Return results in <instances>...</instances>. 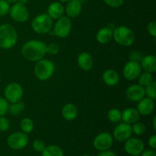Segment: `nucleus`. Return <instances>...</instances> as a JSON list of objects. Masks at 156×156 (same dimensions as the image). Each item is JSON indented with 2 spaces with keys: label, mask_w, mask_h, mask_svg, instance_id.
Returning a JSON list of instances; mask_svg holds the SVG:
<instances>
[{
  "label": "nucleus",
  "mask_w": 156,
  "mask_h": 156,
  "mask_svg": "<svg viewBox=\"0 0 156 156\" xmlns=\"http://www.w3.org/2000/svg\"><path fill=\"white\" fill-rule=\"evenodd\" d=\"M21 54L30 62H37L47 54V44L40 40H30L23 45Z\"/></svg>",
  "instance_id": "nucleus-1"
},
{
  "label": "nucleus",
  "mask_w": 156,
  "mask_h": 156,
  "mask_svg": "<svg viewBox=\"0 0 156 156\" xmlns=\"http://www.w3.org/2000/svg\"><path fill=\"white\" fill-rule=\"evenodd\" d=\"M18 41V33L12 25L2 24L0 25V48L9 50Z\"/></svg>",
  "instance_id": "nucleus-2"
},
{
  "label": "nucleus",
  "mask_w": 156,
  "mask_h": 156,
  "mask_svg": "<svg viewBox=\"0 0 156 156\" xmlns=\"http://www.w3.org/2000/svg\"><path fill=\"white\" fill-rule=\"evenodd\" d=\"M113 39L117 44L123 47H130L135 42V34L126 26L116 27L113 31Z\"/></svg>",
  "instance_id": "nucleus-3"
},
{
  "label": "nucleus",
  "mask_w": 156,
  "mask_h": 156,
  "mask_svg": "<svg viewBox=\"0 0 156 156\" xmlns=\"http://www.w3.org/2000/svg\"><path fill=\"white\" fill-rule=\"evenodd\" d=\"M34 75L39 80L47 81L53 76L55 72V65L52 61L42 59L36 62L34 68Z\"/></svg>",
  "instance_id": "nucleus-4"
},
{
  "label": "nucleus",
  "mask_w": 156,
  "mask_h": 156,
  "mask_svg": "<svg viewBox=\"0 0 156 156\" xmlns=\"http://www.w3.org/2000/svg\"><path fill=\"white\" fill-rule=\"evenodd\" d=\"M53 19L47 14H40L37 15L31 22L34 31L39 34H46L53 28Z\"/></svg>",
  "instance_id": "nucleus-5"
},
{
  "label": "nucleus",
  "mask_w": 156,
  "mask_h": 156,
  "mask_svg": "<svg viewBox=\"0 0 156 156\" xmlns=\"http://www.w3.org/2000/svg\"><path fill=\"white\" fill-rule=\"evenodd\" d=\"M72 27L73 23L71 18L68 16L62 15L56 20L53 30L55 33V36L59 38H66L71 33Z\"/></svg>",
  "instance_id": "nucleus-6"
},
{
  "label": "nucleus",
  "mask_w": 156,
  "mask_h": 156,
  "mask_svg": "<svg viewBox=\"0 0 156 156\" xmlns=\"http://www.w3.org/2000/svg\"><path fill=\"white\" fill-rule=\"evenodd\" d=\"M24 94L22 86L17 82H11L4 90L5 98L9 103H15L21 101Z\"/></svg>",
  "instance_id": "nucleus-7"
},
{
  "label": "nucleus",
  "mask_w": 156,
  "mask_h": 156,
  "mask_svg": "<svg viewBox=\"0 0 156 156\" xmlns=\"http://www.w3.org/2000/svg\"><path fill=\"white\" fill-rule=\"evenodd\" d=\"M28 136L23 132H15L10 134L7 139V144L11 149L20 150L27 146Z\"/></svg>",
  "instance_id": "nucleus-8"
},
{
  "label": "nucleus",
  "mask_w": 156,
  "mask_h": 156,
  "mask_svg": "<svg viewBox=\"0 0 156 156\" xmlns=\"http://www.w3.org/2000/svg\"><path fill=\"white\" fill-rule=\"evenodd\" d=\"M9 13L12 19L18 23H24L27 21L30 15L28 9L25 5L19 2L15 3L12 7H10Z\"/></svg>",
  "instance_id": "nucleus-9"
},
{
  "label": "nucleus",
  "mask_w": 156,
  "mask_h": 156,
  "mask_svg": "<svg viewBox=\"0 0 156 156\" xmlns=\"http://www.w3.org/2000/svg\"><path fill=\"white\" fill-rule=\"evenodd\" d=\"M114 143V138L110 133L102 132L98 134L93 141V146L95 149L103 152L109 150Z\"/></svg>",
  "instance_id": "nucleus-10"
},
{
  "label": "nucleus",
  "mask_w": 156,
  "mask_h": 156,
  "mask_svg": "<svg viewBox=\"0 0 156 156\" xmlns=\"http://www.w3.org/2000/svg\"><path fill=\"white\" fill-rule=\"evenodd\" d=\"M132 126L130 124L124 123H120L114 128V133H113V138L116 141L123 142L126 141L128 139L132 136Z\"/></svg>",
  "instance_id": "nucleus-11"
},
{
  "label": "nucleus",
  "mask_w": 156,
  "mask_h": 156,
  "mask_svg": "<svg viewBox=\"0 0 156 156\" xmlns=\"http://www.w3.org/2000/svg\"><path fill=\"white\" fill-rule=\"evenodd\" d=\"M145 149V143L142 140L136 137H130L125 141L124 149L131 155H140Z\"/></svg>",
  "instance_id": "nucleus-12"
},
{
  "label": "nucleus",
  "mask_w": 156,
  "mask_h": 156,
  "mask_svg": "<svg viewBox=\"0 0 156 156\" xmlns=\"http://www.w3.org/2000/svg\"><path fill=\"white\" fill-rule=\"evenodd\" d=\"M142 73L140 63L138 62L130 61L125 64L123 69V75L126 79L129 81H134L138 79Z\"/></svg>",
  "instance_id": "nucleus-13"
},
{
  "label": "nucleus",
  "mask_w": 156,
  "mask_h": 156,
  "mask_svg": "<svg viewBox=\"0 0 156 156\" xmlns=\"http://www.w3.org/2000/svg\"><path fill=\"white\" fill-rule=\"evenodd\" d=\"M145 88L139 84H135L128 87L126 90V97L129 101L138 102L145 98Z\"/></svg>",
  "instance_id": "nucleus-14"
},
{
  "label": "nucleus",
  "mask_w": 156,
  "mask_h": 156,
  "mask_svg": "<svg viewBox=\"0 0 156 156\" xmlns=\"http://www.w3.org/2000/svg\"><path fill=\"white\" fill-rule=\"evenodd\" d=\"M137 111L142 116H149L153 113L155 110V101L149 98L145 97L138 101Z\"/></svg>",
  "instance_id": "nucleus-15"
},
{
  "label": "nucleus",
  "mask_w": 156,
  "mask_h": 156,
  "mask_svg": "<svg viewBox=\"0 0 156 156\" xmlns=\"http://www.w3.org/2000/svg\"><path fill=\"white\" fill-rule=\"evenodd\" d=\"M82 2L77 0H70L67 2L65 8V12L69 18H76L82 12Z\"/></svg>",
  "instance_id": "nucleus-16"
},
{
  "label": "nucleus",
  "mask_w": 156,
  "mask_h": 156,
  "mask_svg": "<svg viewBox=\"0 0 156 156\" xmlns=\"http://www.w3.org/2000/svg\"><path fill=\"white\" fill-rule=\"evenodd\" d=\"M77 63L80 69L84 71H88L94 65V60L90 53L88 52H82L78 56Z\"/></svg>",
  "instance_id": "nucleus-17"
},
{
  "label": "nucleus",
  "mask_w": 156,
  "mask_h": 156,
  "mask_svg": "<svg viewBox=\"0 0 156 156\" xmlns=\"http://www.w3.org/2000/svg\"><path fill=\"white\" fill-rule=\"evenodd\" d=\"M140 117V114H139L136 108H127L122 111L121 120H123L124 123L132 125L133 123L139 121Z\"/></svg>",
  "instance_id": "nucleus-18"
},
{
  "label": "nucleus",
  "mask_w": 156,
  "mask_h": 156,
  "mask_svg": "<svg viewBox=\"0 0 156 156\" xmlns=\"http://www.w3.org/2000/svg\"><path fill=\"white\" fill-rule=\"evenodd\" d=\"M140 63L144 72L154 73L156 71V56L154 55L143 56Z\"/></svg>",
  "instance_id": "nucleus-19"
},
{
  "label": "nucleus",
  "mask_w": 156,
  "mask_h": 156,
  "mask_svg": "<svg viewBox=\"0 0 156 156\" xmlns=\"http://www.w3.org/2000/svg\"><path fill=\"white\" fill-rule=\"evenodd\" d=\"M65 13V8L59 2H53L48 6L47 15L53 20H57Z\"/></svg>",
  "instance_id": "nucleus-20"
},
{
  "label": "nucleus",
  "mask_w": 156,
  "mask_h": 156,
  "mask_svg": "<svg viewBox=\"0 0 156 156\" xmlns=\"http://www.w3.org/2000/svg\"><path fill=\"white\" fill-rule=\"evenodd\" d=\"M103 81L108 86H115L120 82V76L116 70L108 69L104 72Z\"/></svg>",
  "instance_id": "nucleus-21"
},
{
  "label": "nucleus",
  "mask_w": 156,
  "mask_h": 156,
  "mask_svg": "<svg viewBox=\"0 0 156 156\" xmlns=\"http://www.w3.org/2000/svg\"><path fill=\"white\" fill-rule=\"evenodd\" d=\"M97 41L101 44H108L113 39V30L108 27H103L99 29L96 34Z\"/></svg>",
  "instance_id": "nucleus-22"
},
{
  "label": "nucleus",
  "mask_w": 156,
  "mask_h": 156,
  "mask_svg": "<svg viewBox=\"0 0 156 156\" xmlns=\"http://www.w3.org/2000/svg\"><path fill=\"white\" fill-rule=\"evenodd\" d=\"M62 117L67 121H72L74 120L78 117L79 111H78L77 107L73 104H66L65 106L62 108L61 111Z\"/></svg>",
  "instance_id": "nucleus-23"
},
{
  "label": "nucleus",
  "mask_w": 156,
  "mask_h": 156,
  "mask_svg": "<svg viewBox=\"0 0 156 156\" xmlns=\"http://www.w3.org/2000/svg\"><path fill=\"white\" fill-rule=\"evenodd\" d=\"M42 156H64V152L59 146L50 145L46 146L42 152Z\"/></svg>",
  "instance_id": "nucleus-24"
},
{
  "label": "nucleus",
  "mask_w": 156,
  "mask_h": 156,
  "mask_svg": "<svg viewBox=\"0 0 156 156\" xmlns=\"http://www.w3.org/2000/svg\"><path fill=\"white\" fill-rule=\"evenodd\" d=\"M25 108V105L21 101L15 103H11L9 106L8 112L12 116H18L21 111H23Z\"/></svg>",
  "instance_id": "nucleus-25"
},
{
  "label": "nucleus",
  "mask_w": 156,
  "mask_h": 156,
  "mask_svg": "<svg viewBox=\"0 0 156 156\" xmlns=\"http://www.w3.org/2000/svg\"><path fill=\"white\" fill-rule=\"evenodd\" d=\"M20 127H21V131L26 134L30 133L33 131L34 128V123L33 120L28 117H24L21 120L20 123Z\"/></svg>",
  "instance_id": "nucleus-26"
},
{
  "label": "nucleus",
  "mask_w": 156,
  "mask_h": 156,
  "mask_svg": "<svg viewBox=\"0 0 156 156\" xmlns=\"http://www.w3.org/2000/svg\"><path fill=\"white\" fill-rule=\"evenodd\" d=\"M153 76L152 73H147V72H143L140 73L138 77V84L143 87H146L149 85V84L153 82Z\"/></svg>",
  "instance_id": "nucleus-27"
},
{
  "label": "nucleus",
  "mask_w": 156,
  "mask_h": 156,
  "mask_svg": "<svg viewBox=\"0 0 156 156\" xmlns=\"http://www.w3.org/2000/svg\"><path fill=\"white\" fill-rule=\"evenodd\" d=\"M108 118L111 123H119L122 118V111L117 108H111L108 112Z\"/></svg>",
  "instance_id": "nucleus-28"
},
{
  "label": "nucleus",
  "mask_w": 156,
  "mask_h": 156,
  "mask_svg": "<svg viewBox=\"0 0 156 156\" xmlns=\"http://www.w3.org/2000/svg\"><path fill=\"white\" fill-rule=\"evenodd\" d=\"M132 126V132L133 133L136 134V136H142L146 133V126L143 123L140 121H137L136 123H133Z\"/></svg>",
  "instance_id": "nucleus-29"
},
{
  "label": "nucleus",
  "mask_w": 156,
  "mask_h": 156,
  "mask_svg": "<svg viewBox=\"0 0 156 156\" xmlns=\"http://www.w3.org/2000/svg\"><path fill=\"white\" fill-rule=\"evenodd\" d=\"M145 95L155 101L156 99V82L153 81L149 85L145 87Z\"/></svg>",
  "instance_id": "nucleus-30"
},
{
  "label": "nucleus",
  "mask_w": 156,
  "mask_h": 156,
  "mask_svg": "<svg viewBox=\"0 0 156 156\" xmlns=\"http://www.w3.org/2000/svg\"><path fill=\"white\" fill-rule=\"evenodd\" d=\"M59 51H60V47L56 43H50L47 45V53L48 54L55 56L58 54Z\"/></svg>",
  "instance_id": "nucleus-31"
},
{
  "label": "nucleus",
  "mask_w": 156,
  "mask_h": 156,
  "mask_svg": "<svg viewBox=\"0 0 156 156\" xmlns=\"http://www.w3.org/2000/svg\"><path fill=\"white\" fill-rule=\"evenodd\" d=\"M9 103L5 98L0 97V117L5 116L9 111Z\"/></svg>",
  "instance_id": "nucleus-32"
},
{
  "label": "nucleus",
  "mask_w": 156,
  "mask_h": 156,
  "mask_svg": "<svg viewBox=\"0 0 156 156\" xmlns=\"http://www.w3.org/2000/svg\"><path fill=\"white\" fill-rule=\"evenodd\" d=\"M10 5L5 0H0V17H3L9 14Z\"/></svg>",
  "instance_id": "nucleus-33"
},
{
  "label": "nucleus",
  "mask_w": 156,
  "mask_h": 156,
  "mask_svg": "<svg viewBox=\"0 0 156 156\" xmlns=\"http://www.w3.org/2000/svg\"><path fill=\"white\" fill-rule=\"evenodd\" d=\"M143 57V53L140 50H133L130 52L129 55V59L130 61H134V62H140L142 58Z\"/></svg>",
  "instance_id": "nucleus-34"
},
{
  "label": "nucleus",
  "mask_w": 156,
  "mask_h": 156,
  "mask_svg": "<svg viewBox=\"0 0 156 156\" xmlns=\"http://www.w3.org/2000/svg\"><path fill=\"white\" fill-rule=\"evenodd\" d=\"M10 128V122L9 119L6 118L5 116L0 117V131L6 132Z\"/></svg>",
  "instance_id": "nucleus-35"
},
{
  "label": "nucleus",
  "mask_w": 156,
  "mask_h": 156,
  "mask_svg": "<svg viewBox=\"0 0 156 156\" xmlns=\"http://www.w3.org/2000/svg\"><path fill=\"white\" fill-rule=\"evenodd\" d=\"M33 149L36 151L37 152H42L44 149H45L46 145L43 140H36L32 144Z\"/></svg>",
  "instance_id": "nucleus-36"
},
{
  "label": "nucleus",
  "mask_w": 156,
  "mask_h": 156,
  "mask_svg": "<svg viewBox=\"0 0 156 156\" xmlns=\"http://www.w3.org/2000/svg\"><path fill=\"white\" fill-rule=\"evenodd\" d=\"M105 4L111 8H119L123 4L124 0H104Z\"/></svg>",
  "instance_id": "nucleus-37"
},
{
  "label": "nucleus",
  "mask_w": 156,
  "mask_h": 156,
  "mask_svg": "<svg viewBox=\"0 0 156 156\" xmlns=\"http://www.w3.org/2000/svg\"><path fill=\"white\" fill-rule=\"evenodd\" d=\"M148 33L152 37H156V21H151L149 22L147 25Z\"/></svg>",
  "instance_id": "nucleus-38"
},
{
  "label": "nucleus",
  "mask_w": 156,
  "mask_h": 156,
  "mask_svg": "<svg viewBox=\"0 0 156 156\" xmlns=\"http://www.w3.org/2000/svg\"><path fill=\"white\" fill-rule=\"evenodd\" d=\"M148 143H149V146H150L152 149H155L156 148V135L151 136L149 138Z\"/></svg>",
  "instance_id": "nucleus-39"
},
{
  "label": "nucleus",
  "mask_w": 156,
  "mask_h": 156,
  "mask_svg": "<svg viewBox=\"0 0 156 156\" xmlns=\"http://www.w3.org/2000/svg\"><path fill=\"white\" fill-rule=\"evenodd\" d=\"M141 156H156L155 149H146L143 150L141 153Z\"/></svg>",
  "instance_id": "nucleus-40"
},
{
  "label": "nucleus",
  "mask_w": 156,
  "mask_h": 156,
  "mask_svg": "<svg viewBox=\"0 0 156 156\" xmlns=\"http://www.w3.org/2000/svg\"><path fill=\"white\" fill-rule=\"evenodd\" d=\"M98 156H117L116 155V153H114V152L110 150H106L103 151V152H101L100 154H98Z\"/></svg>",
  "instance_id": "nucleus-41"
},
{
  "label": "nucleus",
  "mask_w": 156,
  "mask_h": 156,
  "mask_svg": "<svg viewBox=\"0 0 156 156\" xmlns=\"http://www.w3.org/2000/svg\"><path fill=\"white\" fill-rule=\"evenodd\" d=\"M107 27H108L110 29H111V30H112L113 31H114V29H115L116 26L114 25V24H112V23H110V24H108V25L107 26Z\"/></svg>",
  "instance_id": "nucleus-42"
},
{
  "label": "nucleus",
  "mask_w": 156,
  "mask_h": 156,
  "mask_svg": "<svg viewBox=\"0 0 156 156\" xmlns=\"http://www.w3.org/2000/svg\"><path fill=\"white\" fill-rule=\"evenodd\" d=\"M9 4H15V3L18 2V0H5Z\"/></svg>",
  "instance_id": "nucleus-43"
},
{
  "label": "nucleus",
  "mask_w": 156,
  "mask_h": 156,
  "mask_svg": "<svg viewBox=\"0 0 156 156\" xmlns=\"http://www.w3.org/2000/svg\"><path fill=\"white\" fill-rule=\"evenodd\" d=\"M152 124H153V128L155 130H156V117H153V119H152Z\"/></svg>",
  "instance_id": "nucleus-44"
},
{
  "label": "nucleus",
  "mask_w": 156,
  "mask_h": 156,
  "mask_svg": "<svg viewBox=\"0 0 156 156\" xmlns=\"http://www.w3.org/2000/svg\"><path fill=\"white\" fill-rule=\"evenodd\" d=\"M28 1L29 0H18V2L23 5H26L27 2H28Z\"/></svg>",
  "instance_id": "nucleus-45"
},
{
  "label": "nucleus",
  "mask_w": 156,
  "mask_h": 156,
  "mask_svg": "<svg viewBox=\"0 0 156 156\" xmlns=\"http://www.w3.org/2000/svg\"><path fill=\"white\" fill-rule=\"evenodd\" d=\"M58 1L61 2H68L70 1V0H58Z\"/></svg>",
  "instance_id": "nucleus-46"
},
{
  "label": "nucleus",
  "mask_w": 156,
  "mask_h": 156,
  "mask_svg": "<svg viewBox=\"0 0 156 156\" xmlns=\"http://www.w3.org/2000/svg\"><path fill=\"white\" fill-rule=\"evenodd\" d=\"M77 1H79V2H85V0H77Z\"/></svg>",
  "instance_id": "nucleus-47"
},
{
  "label": "nucleus",
  "mask_w": 156,
  "mask_h": 156,
  "mask_svg": "<svg viewBox=\"0 0 156 156\" xmlns=\"http://www.w3.org/2000/svg\"><path fill=\"white\" fill-rule=\"evenodd\" d=\"M82 156H91V155H82Z\"/></svg>",
  "instance_id": "nucleus-48"
},
{
  "label": "nucleus",
  "mask_w": 156,
  "mask_h": 156,
  "mask_svg": "<svg viewBox=\"0 0 156 156\" xmlns=\"http://www.w3.org/2000/svg\"><path fill=\"white\" fill-rule=\"evenodd\" d=\"M0 79H1V74H0Z\"/></svg>",
  "instance_id": "nucleus-49"
},
{
  "label": "nucleus",
  "mask_w": 156,
  "mask_h": 156,
  "mask_svg": "<svg viewBox=\"0 0 156 156\" xmlns=\"http://www.w3.org/2000/svg\"><path fill=\"white\" fill-rule=\"evenodd\" d=\"M136 156H141V155H136Z\"/></svg>",
  "instance_id": "nucleus-50"
}]
</instances>
